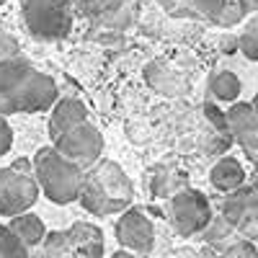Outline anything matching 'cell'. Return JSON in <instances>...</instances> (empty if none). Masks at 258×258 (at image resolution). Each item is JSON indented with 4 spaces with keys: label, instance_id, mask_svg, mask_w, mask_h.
Here are the masks:
<instances>
[{
    "label": "cell",
    "instance_id": "cell-23",
    "mask_svg": "<svg viewBox=\"0 0 258 258\" xmlns=\"http://www.w3.org/2000/svg\"><path fill=\"white\" fill-rule=\"evenodd\" d=\"M243 18H245V13H243V8L238 6V0H235V3L225 0V6L220 8L217 18H214V24H217V26H222V29H232V26H238Z\"/></svg>",
    "mask_w": 258,
    "mask_h": 258
},
{
    "label": "cell",
    "instance_id": "cell-21",
    "mask_svg": "<svg viewBox=\"0 0 258 258\" xmlns=\"http://www.w3.org/2000/svg\"><path fill=\"white\" fill-rule=\"evenodd\" d=\"M222 6H225V0H186L188 16L212 21V24H214V18H217V13H220Z\"/></svg>",
    "mask_w": 258,
    "mask_h": 258
},
{
    "label": "cell",
    "instance_id": "cell-10",
    "mask_svg": "<svg viewBox=\"0 0 258 258\" xmlns=\"http://www.w3.org/2000/svg\"><path fill=\"white\" fill-rule=\"evenodd\" d=\"M116 243L132 253H150L155 245V225L140 207L121 209L116 222Z\"/></svg>",
    "mask_w": 258,
    "mask_h": 258
},
{
    "label": "cell",
    "instance_id": "cell-11",
    "mask_svg": "<svg viewBox=\"0 0 258 258\" xmlns=\"http://www.w3.org/2000/svg\"><path fill=\"white\" fill-rule=\"evenodd\" d=\"M227 116V129L230 137L243 147V153L250 163L258 160V121H255V103H232Z\"/></svg>",
    "mask_w": 258,
    "mask_h": 258
},
{
    "label": "cell",
    "instance_id": "cell-15",
    "mask_svg": "<svg viewBox=\"0 0 258 258\" xmlns=\"http://www.w3.org/2000/svg\"><path fill=\"white\" fill-rule=\"evenodd\" d=\"M209 183L217 191H232L245 183V168L235 158H220L209 170Z\"/></svg>",
    "mask_w": 258,
    "mask_h": 258
},
{
    "label": "cell",
    "instance_id": "cell-7",
    "mask_svg": "<svg viewBox=\"0 0 258 258\" xmlns=\"http://www.w3.org/2000/svg\"><path fill=\"white\" fill-rule=\"evenodd\" d=\"M52 142L64 158L78 163L83 170L88 165H93L103 155V135H101V129L96 124H91L88 119H83V121L73 124L70 129H64V132L57 135Z\"/></svg>",
    "mask_w": 258,
    "mask_h": 258
},
{
    "label": "cell",
    "instance_id": "cell-4",
    "mask_svg": "<svg viewBox=\"0 0 258 258\" xmlns=\"http://www.w3.org/2000/svg\"><path fill=\"white\" fill-rule=\"evenodd\" d=\"M21 13L31 36L41 41H57L73 31V0H24Z\"/></svg>",
    "mask_w": 258,
    "mask_h": 258
},
{
    "label": "cell",
    "instance_id": "cell-3",
    "mask_svg": "<svg viewBox=\"0 0 258 258\" xmlns=\"http://www.w3.org/2000/svg\"><path fill=\"white\" fill-rule=\"evenodd\" d=\"M31 168H34V178L39 183V191H44V197L52 204L78 202L85 170L78 163H73L70 158H64L54 145L39 147Z\"/></svg>",
    "mask_w": 258,
    "mask_h": 258
},
{
    "label": "cell",
    "instance_id": "cell-14",
    "mask_svg": "<svg viewBox=\"0 0 258 258\" xmlns=\"http://www.w3.org/2000/svg\"><path fill=\"white\" fill-rule=\"evenodd\" d=\"M88 119V109L85 103L78 101V98H62V101H54L52 103V114H49V135L52 140L57 135H62L64 129H70L73 124Z\"/></svg>",
    "mask_w": 258,
    "mask_h": 258
},
{
    "label": "cell",
    "instance_id": "cell-2",
    "mask_svg": "<svg viewBox=\"0 0 258 258\" xmlns=\"http://www.w3.org/2000/svg\"><path fill=\"white\" fill-rule=\"evenodd\" d=\"M132 197L135 186L119 163L98 158L93 165L85 168L78 202L88 214H93V217L116 214L132 204Z\"/></svg>",
    "mask_w": 258,
    "mask_h": 258
},
{
    "label": "cell",
    "instance_id": "cell-5",
    "mask_svg": "<svg viewBox=\"0 0 258 258\" xmlns=\"http://www.w3.org/2000/svg\"><path fill=\"white\" fill-rule=\"evenodd\" d=\"M39 199V183L34 178L31 160L18 158L8 168H0V214L13 217L26 212Z\"/></svg>",
    "mask_w": 258,
    "mask_h": 258
},
{
    "label": "cell",
    "instance_id": "cell-9",
    "mask_svg": "<svg viewBox=\"0 0 258 258\" xmlns=\"http://www.w3.org/2000/svg\"><path fill=\"white\" fill-rule=\"evenodd\" d=\"M140 0H73V8L106 31H124L135 21Z\"/></svg>",
    "mask_w": 258,
    "mask_h": 258
},
{
    "label": "cell",
    "instance_id": "cell-28",
    "mask_svg": "<svg viewBox=\"0 0 258 258\" xmlns=\"http://www.w3.org/2000/svg\"><path fill=\"white\" fill-rule=\"evenodd\" d=\"M238 6L243 8L245 16H253V13L258 11V0H238Z\"/></svg>",
    "mask_w": 258,
    "mask_h": 258
},
{
    "label": "cell",
    "instance_id": "cell-17",
    "mask_svg": "<svg viewBox=\"0 0 258 258\" xmlns=\"http://www.w3.org/2000/svg\"><path fill=\"white\" fill-rule=\"evenodd\" d=\"M240 91H243V85H240L238 75L230 70H220L209 78V93L217 101H238Z\"/></svg>",
    "mask_w": 258,
    "mask_h": 258
},
{
    "label": "cell",
    "instance_id": "cell-12",
    "mask_svg": "<svg viewBox=\"0 0 258 258\" xmlns=\"http://www.w3.org/2000/svg\"><path fill=\"white\" fill-rule=\"evenodd\" d=\"M64 232V243H68V255L80 258H101L103 255V232L93 222H73Z\"/></svg>",
    "mask_w": 258,
    "mask_h": 258
},
{
    "label": "cell",
    "instance_id": "cell-19",
    "mask_svg": "<svg viewBox=\"0 0 258 258\" xmlns=\"http://www.w3.org/2000/svg\"><path fill=\"white\" fill-rule=\"evenodd\" d=\"M31 250L18 240V235L8 227V225H0V258H24Z\"/></svg>",
    "mask_w": 258,
    "mask_h": 258
},
{
    "label": "cell",
    "instance_id": "cell-16",
    "mask_svg": "<svg viewBox=\"0 0 258 258\" xmlns=\"http://www.w3.org/2000/svg\"><path fill=\"white\" fill-rule=\"evenodd\" d=\"M8 227H11V230L18 235V240L24 243L29 250L39 248L41 238H44V232H47V227H44V222H41V217H36V214H34L31 209L13 214Z\"/></svg>",
    "mask_w": 258,
    "mask_h": 258
},
{
    "label": "cell",
    "instance_id": "cell-26",
    "mask_svg": "<svg viewBox=\"0 0 258 258\" xmlns=\"http://www.w3.org/2000/svg\"><path fill=\"white\" fill-rule=\"evenodd\" d=\"M21 52L18 47V41L13 36H6V34H0V59H8V57H16Z\"/></svg>",
    "mask_w": 258,
    "mask_h": 258
},
{
    "label": "cell",
    "instance_id": "cell-25",
    "mask_svg": "<svg viewBox=\"0 0 258 258\" xmlns=\"http://www.w3.org/2000/svg\"><path fill=\"white\" fill-rule=\"evenodd\" d=\"M11 147H13V129H11L8 119L0 114V158L11 153Z\"/></svg>",
    "mask_w": 258,
    "mask_h": 258
},
{
    "label": "cell",
    "instance_id": "cell-27",
    "mask_svg": "<svg viewBox=\"0 0 258 258\" xmlns=\"http://www.w3.org/2000/svg\"><path fill=\"white\" fill-rule=\"evenodd\" d=\"M163 8L170 13V16H188V8H186V0H160Z\"/></svg>",
    "mask_w": 258,
    "mask_h": 258
},
{
    "label": "cell",
    "instance_id": "cell-24",
    "mask_svg": "<svg viewBox=\"0 0 258 258\" xmlns=\"http://www.w3.org/2000/svg\"><path fill=\"white\" fill-rule=\"evenodd\" d=\"M255 253H258V250H255L253 240H248V238H240L238 243H232V245H227V248H225V255H227V258H240V255L253 258Z\"/></svg>",
    "mask_w": 258,
    "mask_h": 258
},
{
    "label": "cell",
    "instance_id": "cell-18",
    "mask_svg": "<svg viewBox=\"0 0 258 258\" xmlns=\"http://www.w3.org/2000/svg\"><path fill=\"white\" fill-rule=\"evenodd\" d=\"M183 186H186V176L173 168H158V170H153V178H150L153 197H170L173 191H178Z\"/></svg>",
    "mask_w": 258,
    "mask_h": 258
},
{
    "label": "cell",
    "instance_id": "cell-13",
    "mask_svg": "<svg viewBox=\"0 0 258 258\" xmlns=\"http://www.w3.org/2000/svg\"><path fill=\"white\" fill-rule=\"evenodd\" d=\"M145 80L150 88H155L163 96H183V93H188V85H191L188 75L165 59L150 62L145 68Z\"/></svg>",
    "mask_w": 258,
    "mask_h": 258
},
{
    "label": "cell",
    "instance_id": "cell-8",
    "mask_svg": "<svg viewBox=\"0 0 258 258\" xmlns=\"http://www.w3.org/2000/svg\"><path fill=\"white\" fill-rule=\"evenodd\" d=\"M230 197L222 202L220 217L227 222L232 232H240L243 238L253 240L258 235V191L255 186H238L227 191Z\"/></svg>",
    "mask_w": 258,
    "mask_h": 258
},
{
    "label": "cell",
    "instance_id": "cell-20",
    "mask_svg": "<svg viewBox=\"0 0 258 258\" xmlns=\"http://www.w3.org/2000/svg\"><path fill=\"white\" fill-rule=\"evenodd\" d=\"M238 49H240L250 62H255V59H258V21H255V18H250V21H248L245 31L238 36Z\"/></svg>",
    "mask_w": 258,
    "mask_h": 258
},
{
    "label": "cell",
    "instance_id": "cell-1",
    "mask_svg": "<svg viewBox=\"0 0 258 258\" xmlns=\"http://www.w3.org/2000/svg\"><path fill=\"white\" fill-rule=\"evenodd\" d=\"M57 96V83L21 54L0 59V114L3 116L49 111Z\"/></svg>",
    "mask_w": 258,
    "mask_h": 258
},
{
    "label": "cell",
    "instance_id": "cell-22",
    "mask_svg": "<svg viewBox=\"0 0 258 258\" xmlns=\"http://www.w3.org/2000/svg\"><path fill=\"white\" fill-rule=\"evenodd\" d=\"M204 116H207V121L212 124V129L217 132L225 142H232V137H230V129H227V116H225V111H220L214 103H204Z\"/></svg>",
    "mask_w": 258,
    "mask_h": 258
},
{
    "label": "cell",
    "instance_id": "cell-29",
    "mask_svg": "<svg viewBox=\"0 0 258 258\" xmlns=\"http://www.w3.org/2000/svg\"><path fill=\"white\" fill-rule=\"evenodd\" d=\"M222 49H225V54H232V52H238V39H232V36L222 39Z\"/></svg>",
    "mask_w": 258,
    "mask_h": 258
},
{
    "label": "cell",
    "instance_id": "cell-6",
    "mask_svg": "<svg viewBox=\"0 0 258 258\" xmlns=\"http://www.w3.org/2000/svg\"><path fill=\"white\" fill-rule=\"evenodd\" d=\"M165 217L181 238H188L207 227V222L212 220V204L202 191L183 186L168 197Z\"/></svg>",
    "mask_w": 258,
    "mask_h": 258
}]
</instances>
